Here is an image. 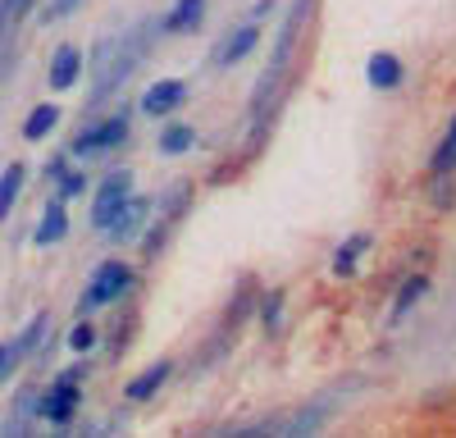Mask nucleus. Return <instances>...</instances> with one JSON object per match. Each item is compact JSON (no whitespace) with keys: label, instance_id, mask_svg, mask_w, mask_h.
<instances>
[{"label":"nucleus","instance_id":"15","mask_svg":"<svg viewBox=\"0 0 456 438\" xmlns=\"http://www.w3.org/2000/svg\"><path fill=\"white\" fill-rule=\"evenodd\" d=\"M64 233H69V219H64V206L55 201V206H46V215H42V224H37V233H32V238L46 247V242H60Z\"/></svg>","mask_w":456,"mask_h":438},{"label":"nucleus","instance_id":"25","mask_svg":"<svg viewBox=\"0 0 456 438\" xmlns=\"http://www.w3.org/2000/svg\"><path fill=\"white\" fill-rule=\"evenodd\" d=\"M78 5H83V0H51V5L42 10V23H60L64 14H73Z\"/></svg>","mask_w":456,"mask_h":438},{"label":"nucleus","instance_id":"2","mask_svg":"<svg viewBox=\"0 0 456 438\" xmlns=\"http://www.w3.org/2000/svg\"><path fill=\"white\" fill-rule=\"evenodd\" d=\"M306 14H311V0H297V5L288 10V19H283V28H279V46H274L270 73L260 78V87H256V96H251V124H260V119L274 110V101H279V92H283V83H288V69H292L297 36H301V28H306Z\"/></svg>","mask_w":456,"mask_h":438},{"label":"nucleus","instance_id":"26","mask_svg":"<svg viewBox=\"0 0 456 438\" xmlns=\"http://www.w3.org/2000/svg\"><path fill=\"white\" fill-rule=\"evenodd\" d=\"M19 356H23V352H19L14 343H10V347H0V379H5V375L14 370V361H19Z\"/></svg>","mask_w":456,"mask_h":438},{"label":"nucleus","instance_id":"14","mask_svg":"<svg viewBox=\"0 0 456 438\" xmlns=\"http://www.w3.org/2000/svg\"><path fill=\"white\" fill-rule=\"evenodd\" d=\"M55 124H60V105H37L32 115L23 119V137H28V142H42Z\"/></svg>","mask_w":456,"mask_h":438},{"label":"nucleus","instance_id":"23","mask_svg":"<svg viewBox=\"0 0 456 438\" xmlns=\"http://www.w3.org/2000/svg\"><path fill=\"white\" fill-rule=\"evenodd\" d=\"M69 347L73 352H87V347H96V328L78 315V324H73V334H69Z\"/></svg>","mask_w":456,"mask_h":438},{"label":"nucleus","instance_id":"12","mask_svg":"<svg viewBox=\"0 0 456 438\" xmlns=\"http://www.w3.org/2000/svg\"><path fill=\"white\" fill-rule=\"evenodd\" d=\"M169 370H174V365L169 361H156V365H151V370H142L128 388H124V397H133V402H146V397H156L160 393V384L169 379Z\"/></svg>","mask_w":456,"mask_h":438},{"label":"nucleus","instance_id":"3","mask_svg":"<svg viewBox=\"0 0 456 438\" xmlns=\"http://www.w3.org/2000/svg\"><path fill=\"white\" fill-rule=\"evenodd\" d=\"M128 288H133V270H128L124 261H105V265L92 274L87 292H83L78 315H87V311H96V306H110V302H119Z\"/></svg>","mask_w":456,"mask_h":438},{"label":"nucleus","instance_id":"13","mask_svg":"<svg viewBox=\"0 0 456 438\" xmlns=\"http://www.w3.org/2000/svg\"><path fill=\"white\" fill-rule=\"evenodd\" d=\"M370 83H374V87H397V83H402V60L388 55V51L370 55Z\"/></svg>","mask_w":456,"mask_h":438},{"label":"nucleus","instance_id":"5","mask_svg":"<svg viewBox=\"0 0 456 438\" xmlns=\"http://www.w3.org/2000/svg\"><path fill=\"white\" fill-rule=\"evenodd\" d=\"M133 197V174H110L105 178V188L96 192V206H92V224L105 233L110 229V219L119 215V206Z\"/></svg>","mask_w":456,"mask_h":438},{"label":"nucleus","instance_id":"9","mask_svg":"<svg viewBox=\"0 0 456 438\" xmlns=\"http://www.w3.org/2000/svg\"><path fill=\"white\" fill-rule=\"evenodd\" d=\"M78 69H83L78 46H60V51H55V60H51V87H55V92L73 87V83H78Z\"/></svg>","mask_w":456,"mask_h":438},{"label":"nucleus","instance_id":"16","mask_svg":"<svg viewBox=\"0 0 456 438\" xmlns=\"http://www.w3.org/2000/svg\"><path fill=\"white\" fill-rule=\"evenodd\" d=\"M19 188H23V165H10L5 174H0V224L10 219V210L19 201Z\"/></svg>","mask_w":456,"mask_h":438},{"label":"nucleus","instance_id":"27","mask_svg":"<svg viewBox=\"0 0 456 438\" xmlns=\"http://www.w3.org/2000/svg\"><path fill=\"white\" fill-rule=\"evenodd\" d=\"M452 142H456V119H452Z\"/></svg>","mask_w":456,"mask_h":438},{"label":"nucleus","instance_id":"7","mask_svg":"<svg viewBox=\"0 0 456 438\" xmlns=\"http://www.w3.org/2000/svg\"><path fill=\"white\" fill-rule=\"evenodd\" d=\"M146 210H151V201H142V197H128V201L119 206V215L110 219V229H105V233H110L114 242H128V238H133L142 224H146Z\"/></svg>","mask_w":456,"mask_h":438},{"label":"nucleus","instance_id":"8","mask_svg":"<svg viewBox=\"0 0 456 438\" xmlns=\"http://www.w3.org/2000/svg\"><path fill=\"white\" fill-rule=\"evenodd\" d=\"M73 411H78V388H73V379H60V384L46 393V402H42V416H46L51 425H69Z\"/></svg>","mask_w":456,"mask_h":438},{"label":"nucleus","instance_id":"22","mask_svg":"<svg viewBox=\"0 0 456 438\" xmlns=\"http://www.w3.org/2000/svg\"><path fill=\"white\" fill-rule=\"evenodd\" d=\"M279 315H283V292L274 288L270 297L260 302V324H265V328H270V334H274V328H279Z\"/></svg>","mask_w":456,"mask_h":438},{"label":"nucleus","instance_id":"17","mask_svg":"<svg viewBox=\"0 0 456 438\" xmlns=\"http://www.w3.org/2000/svg\"><path fill=\"white\" fill-rule=\"evenodd\" d=\"M192 142H197L192 124H169V128L160 133V151H165V156H183V151H192Z\"/></svg>","mask_w":456,"mask_h":438},{"label":"nucleus","instance_id":"10","mask_svg":"<svg viewBox=\"0 0 456 438\" xmlns=\"http://www.w3.org/2000/svg\"><path fill=\"white\" fill-rule=\"evenodd\" d=\"M256 42H260V28H256V23L238 28V32H233V36H228V42L215 51V64H238L242 55H251V51H256Z\"/></svg>","mask_w":456,"mask_h":438},{"label":"nucleus","instance_id":"20","mask_svg":"<svg viewBox=\"0 0 456 438\" xmlns=\"http://www.w3.org/2000/svg\"><path fill=\"white\" fill-rule=\"evenodd\" d=\"M87 192V174L83 169H64L60 174V201H73V197H83Z\"/></svg>","mask_w":456,"mask_h":438},{"label":"nucleus","instance_id":"11","mask_svg":"<svg viewBox=\"0 0 456 438\" xmlns=\"http://www.w3.org/2000/svg\"><path fill=\"white\" fill-rule=\"evenodd\" d=\"M206 14V0H178V5L160 19V32H192Z\"/></svg>","mask_w":456,"mask_h":438},{"label":"nucleus","instance_id":"6","mask_svg":"<svg viewBox=\"0 0 456 438\" xmlns=\"http://www.w3.org/2000/svg\"><path fill=\"white\" fill-rule=\"evenodd\" d=\"M183 96H187V83H178V78H160V83H151V87H146L142 110H146V115H169V110L183 105Z\"/></svg>","mask_w":456,"mask_h":438},{"label":"nucleus","instance_id":"19","mask_svg":"<svg viewBox=\"0 0 456 438\" xmlns=\"http://www.w3.org/2000/svg\"><path fill=\"white\" fill-rule=\"evenodd\" d=\"M425 288H429V279H425V274H415V279H406V283H402V292H397V306H393V320H402V315H406V311H411L415 302H420V297H425Z\"/></svg>","mask_w":456,"mask_h":438},{"label":"nucleus","instance_id":"21","mask_svg":"<svg viewBox=\"0 0 456 438\" xmlns=\"http://www.w3.org/2000/svg\"><path fill=\"white\" fill-rule=\"evenodd\" d=\"M28 10H32V0H0V36H5Z\"/></svg>","mask_w":456,"mask_h":438},{"label":"nucleus","instance_id":"24","mask_svg":"<svg viewBox=\"0 0 456 438\" xmlns=\"http://www.w3.org/2000/svg\"><path fill=\"white\" fill-rule=\"evenodd\" d=\"M46 324H51L46 315H37V320L28 324V334H23V338H19L14 347H19V352H37V343H42V334H46Z\"/></svg>","mask_w":456,"mask_h":438},{"label":"nucleus","instance_id":"18","mask_svg":"<svg viewBox=\"0 0 456 438\" xmlns=\"http://www.w3.org/2000/svg\"><path fill=\"white\" fill-rule=\"evenodd\" d=\"M365 247H370V233H356V238H347V242H342V247L333 251V270H338V274H352Z\"/></svg>","mask_w":456,"mask_h":438},{"label":"nucleus","instance_id":"1","mask_svg":"<svg viewBox=\"0 0 456 438\" xmlns=\"http://www.w3.org/2000/svg\"><path fill=\"white\" fill-rule=\"evenodd\" d=\"M156 32H160V23L146 19V23H137L133 32L105 36V42L96 46V55H92V101H96V105L133 78V69L146 60V46H151V36H156Z\"/></svg>","mask_w":456,"mask_h":438},{"label":"nucleus","instance_id":"4","mask_svg":"<svg viewBox=\"0 0 456 438\" xmlns=\"http://www.w3.org/2000/svg\"><path fill=\"white\" fill-rule=\"evenodd\" d=\"M128 137V115H114L105 124H92V128H78V137L69 142L73 156H96V151H110V146H119Z\"/></svg>","mask_w":456,"mask_h":438}]
</instances>
